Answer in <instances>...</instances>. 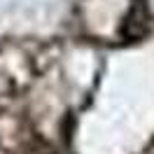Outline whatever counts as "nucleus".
<instances>
[{"label": "nucleus", "instance_id": "nucleus-1", "mask_svg": "<svg viewBox=\"0 0 154 154\" xmlns=\"http://www.w3.org/2000/svg\"><path fill=\"white\" fill-rule=\"evenodd\" d=\"M149 30H152V12L147 7V2L145 0H133L124 21H122V38L138 42V40L147 38Z\"/></svg>", "mask_w": 154, "mask_h": 154}]
</instances>
